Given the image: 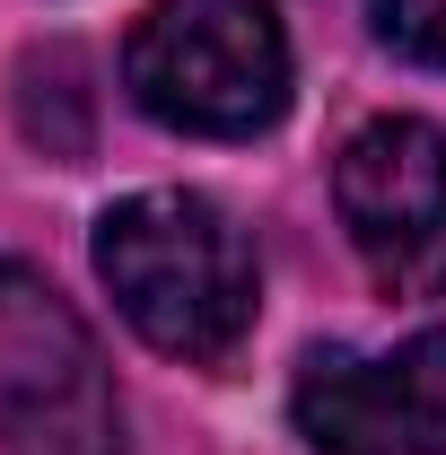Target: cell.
I'll use <instances>...</instances> for the list:
<instances>
[{"instance_id":"7a4b0ae2","label":"cell","mask_w":446,"mask_h":455,"mask_svg":"<svg viewBox=\"0 0 446 455\" xmlns=\"http://www.w3.org/2000/svg\"><path fill=\"white\" fill-rule=\"evenodd\" d=\"M123 88L158 132L184 140H254L289 114V36L272 0H149Z\"/></svg>"},{"instance_id":"6da1fadb","label":"cell","mask_w":446,"mask_h":455,"mask_svg":"<svg viewBox=\"0 0 446 455\" xmlns=\"http://www.w3.org/2000/svg\"><path fill=\"white\" fill-rule=\"evenodd\" d=\"M97 281L114 289L123 324L167 359H227L263 307L245 228L184 184L131 193L97 220Z\"/></svg>"},{"instance_id":"277c9868","label":"cell","mask_w":446,"mask_h":455,"mask_svg":"<svg viewBox=\"0 0 446 455\" xmlns=\"http://www.w3.org/2000/svg\"><path fill=\"white\" fill-rule=\"evenodd\" d=\"M333 202L359 263L394 298L446 289V132L420 114H377L341 140Z\"/></svg>"},{"instance_id":"3957f363","label":"cell","mask_w":446,"mask_h":455,"mask_svg":"<svg viewBox=\"0 0 446 455\" xmlns=\"http://www.w3.org/2000/svg\"><path fill=\"white\" fill-rule=\"evenodd\" d=\"M0 438L18 455H123L106 350L27 263H0Z\"/></svg>"},{"instance_id":"5b68a950","label":"cell","mask_w":446,"mask_h":455,"mask_svg":"<svg viewBox=\"0 0 446 455\" xmlns=\"http://www.w3.org/2000/svg\"><path fill=\"white\" fill-rule=\"evenodd\" d=\"M289 420L315 455H446V333H411L377 359L307 350Z\"/></svg>"},{"instance_id":"8992f818","label":"cell","mask_w":446,"mask_h":455,"mask_svg":"<svg viewBox=\"0 0 446 455\" xmlns=\"http://www.w3.org/2000/svg\"><path fill=\"white\" fill-rule=\"evenodd\" d=\"M368 18H377V36H386L402 61L446 70V0H368Z\"/></svg>"}]
</instances>
